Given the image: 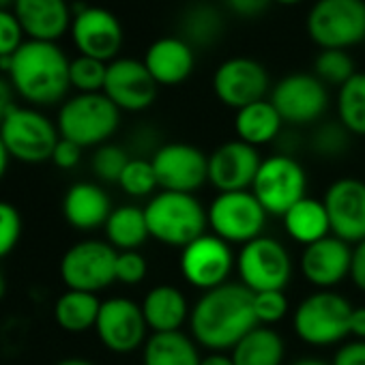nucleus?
Segmentation results:
<instances>
[{
	"label": "nucleus",
	"instance_id": "1",
	"mask_svg": "<svg viewBox=\"0 0 365 365\" xmlns=\"http://www.w3.org/2000/svg\"><path fill=\"white\" fill-rule=\"evenodd\" d=\"M187 324L198 346L209 352H230L252 329L258 327L254 292L241 282H228L202 292L192 307Z\"/></svg>",
	"mask_w": 365,
	"mask_h": 365
},
{
	"label": "nucleus",
	"instance_id": "2",
	"mask_svg": "<svg viewBox=\"0 0 365 365\" xmlns=\"http://www.w3.org/2000/svg\"><path fill=\"white\" fill-rule=\"evenodd\" d=\"M69 63L58 43L26 39L11 58L0 61V71L22 101L41 110L61 106L69 97Z\"/></svg>",
	"mask_w": 365,
	"mask_h": 365
},
{
	"label": "nucleus",
	"instance_id": "3",
	"mask_svg": "<svg viewBox=\"0 0 365 365\" xmlns=\"http://www.w3.org/2000/svg\"><path fill=\"white\" fill-rule=\"evenodd\" d=\"M144 217L150 239L178 250L207 235L209 228V213L196 194L161 190L144 205Z\"/></svg>",
	"mask_w": 365,
	"mask_h": 365
},
{
	"label": "nucleus",
	"instance_id": "4",
	"mask_svg": "<svg viewBox=\"0 0 365 365\" xmlns=\"http://www.w3.org/2000/svg\"><path fill=\"white\" fill-rule=\"evenodd\" d=\"M120 114L103 93H76L61 103L56 127L61 138L82 148H97L118 131Z\"/></svg>",
	"mask_w": 365,
	"mask_h": 365
},
{
	"label": "nucleus",
	"instance_id": "5",
	"mask_svg": "<svg viewBox=\"0 0 365 365\" xmlns=\"http://www.w3.org/2000/svg\"><path fill=\"white\" fill-rule=\"evenodd\" d=\"M352 303L335 290H316L307 294L292 314L297 337L312 348L341 344L350 335Z\"/></svg>",
	"mask_w": 365,
	"mask_h": 365
},
{
	"label": "nucleus",
	"instance_id": "6",
	"mask_svg": "<svg viewBox=\"0 0 365 365\" xmlns=\"http://www.w3.org/2000/svg\"><path fill=\"white\" fill-rule=\"evenodd\" d=\"M3 138L11 161L26 165H39L52 159V153L61 140L56 120L33 106H14L5 120L0 123Z\"/></svg>",
	"mask_w": 365,
	"mask_h": 365
},
{
	"label": "nucleus",
	"instance_id": "7",
	"mask_svg": "<svg viewBox=\"0 0 365 365\" xmlns=\"http://www.w3.org/2000/svg\"><path fill=\"white\" fill-rule=\"evenodd\" d=\"M305 29L320 50H350L365 41V0H316Z\"/></svg>",
	"mask_w": 365,
	"mask_h": 365
},
{
	"label": "nucleus",
	"instance_id": "8",
	"mask_svg": "<svg viewBox=\"0 0 365 365\" xmlns=\"http://www.w3.org/2000/svg\"><path fill=\"white\" fill-rule=\"evenodd\" d=\"M116 258L118 252L106 239H82L61 256V282L67 290L99 294L116 284Z\"/></svg>",
	"mask_w": 365,
	"mask_h": 365
},
{
	"label": "nucleus",
	"instance_id": "9",
	"mask_svg": "<svg viewBox=\"0 0 365 365\" xmlns=\"http://www.w3.org/2000/svg\"><path fill=\"white\" fill-rule=\"evenodd\" d=\"M307 192V174L297 157L271 155L264 157L254 178L252 194L269 215L284 217Z\"/></svg>",
	"mask_w": 365,
	"mask_h": 365
},
{
	"label": "nucleus",
	"instance_id": "10",
	"mask_svg": "<svg viewBox=\"0 0 365 365\" xmlns=\"http://www.w3.org/2000/svg\"><path fill=\"white\" fill-rule=\"evenodd\" d=\"M207 213L211 232L226 243L241 247L262 237L269 220V213L252 194V190L217 194L211 200Z\"/></svg>",
	"mask_w": 365,
	"mask_h": 365
},
{
	"label": "nucleus",
	"instance_id": "11",
	"mask_svg": "<svg viewBox=\"0 0 365 365\" xmlns=\"http://www.w3.org/2000/svg\"><path fill=\"white\" fill-rule=\"evenodd\" d=\"M239 282L256 292L284 290L292 277V258L288 247L275 237H258L237 254Z\"/></svg>",
	"mask_w": 365,
	"mask_h": 365
},
{
	"label": "nucleus",
	"instance_id": "12",
	"mask_svg": "<svg viewBox=\"0 0 365 365\" xmlns=\"http://www.w3.org/2000/svg\"><path fill=\"white\" fill-rule=\"evenodd\" d=\"M271 103L279 112L284 125L307 127L320 123L329 110V86L314 73L297 71L284 76L271 88Z\"/></svg>",
	"mask_w": 365,
	"mask_h": 365
},
{
	"label": "nucleus",
	"instance_id": "13",
	"mask_svg": "<svg viewBox=\"0 0 365 365\" xmlns=\"http://www.w3.org/2000/svg\"><path fill=\"white\" fill-rule=\"evenodd\" d=\"M180 275L192 288L209 292L230 282L237 269V256L232 245L224 239L207 232L180 250Z\"/></svg>",
	"mask_w": 365,
	"mask_h": 365
},
{
	"label": "nucleus",
	"instance_id": "14",
	"mask_svg": "<svg viewBox=\"0 0 365 365\" xmlns=\"http://www.w3.org/2000/svg\"><path fill=\"white\" fill-rule=\"evenodd\" d=\"M150 163L163 192L196 194L209 182V155L187 142H163Z\"/></svg>",
	"mask_w": 365,
	"mask_h": 365
},
{
	"label": "nucleus",
	"instance_id": "15",
	"mask_svg": "<svg viewBox=\"0 0 365 365\" xmlns=\"http://www.w3.org/2000/svg\"><path fill=\"white\" fill-rule=\"evenodd\" d=\"M95 333L106 350L114 354H131L144 348L150 331L140 303L127 297H110L101 301Z\"/></svg>",
	"mask_w": 365,
	"mask_h": 365
},
{
	"label": "nucleus",
	"instance_id": "16",
	"mask_svg": "<svg viewBox=\"0 0 365 365\" xmlns=\"http://www.w3.org/2000/svg\"><path fill=\"white\" fill-rule=\"evenodd\" d=\"M69 35L78 54L101 63L116 61L125 41L120 20L110 9L97 5H86L73 14Z\"/></svg>",
	"mask_w": 365,
	"mask_h": 365
},
{
	"label": "nucleus",
	"instance_id": "17",
	"mask_svg": "<svg viewBox=\"0 0 365 365\" xmlns=\"http://www.w3.org/2000/svg\"><path fill=\"white\" fill-rule=\"evenodd\" d=\"M271 78L264 65L250 56H232L224 61L213 73V93L226 108L235 112L267 99Z\"/></svg>",
	"mask_w": 365,
	"mask_h": 365
},
{
	"label": "nucleus",
	"instance_id": "18",
	"mask_svg": "<svg viewBox=\"0 0 365 365\" xmlns=\"http://www.w3.org/2000/svg\"><path fill=\"white\" fill-rule=\"evenodd\" d=\"M331 235L356 245L365 241V180L344 176L333 180L322 196Z\"/></svg>",
	"mask_w": 365,
	"mask_h": 365
},
{
	"label": "nucleus",
	"instance_id": "19",
	"mask_svg": "<svg viewBox=\"0 0 365 365\" xmlns=\"http://www.w3.org/2000/svg\"><path fill=\"white\" fill-rule=\"evenodd\" d=\"M159 93V84L148 73L144 61L118 56L108 63L103 95L120 112H144L148 110Z\"/></svg>",
	"mask_w": 365,
	"mask_h": 365
},
{
	"label": "nucleus",
	"instance_id": "20",
	"mask_svg": "<svg viewBox=\"0 0 365 365\" xmlns=\"http://www.w3.org/2000/svg\"><path fill=\"white\" fill-rule=\"evenodd\" d=\"M262 159L258 148L237 138L228 140L209 155V182L220 194L247 192L254 185Z\"/></svg>",
	"mask_w": 365,
	"mask_h": 365
},
{
	"label": "nucleus",
	"instance_id": "21",
	"mask_svg": "<svg viewBox=\"0 0 365 365\" xmlns=\"http://www.w3.org/2000/svg\"><path fill=\"white\" fill-rule=\"evenodd\" d=\"M352 245L329 235L307 247L299 258V271L303 279L316 290H333L346 277H350Z\"/></svg>",
	"mask_w": 365,
	"mask_h": 365
},
{
	"label": "nucleus",
	"instance_id": "22",
	"mask_svg": "<svg viewBox=\"0 0 365 365\" xmlns=\"http://www.w3.org/2000/svg\"><path fill=\"white\" fill-rule=\"evenodd\" d=\"M61 211L65 222L78 232H95L106 226L114 211L110 194L93 180H78L67 187Z\"/></svg>",
	"mask_w": 365,
	"mask_h": 365
},
{
	"label": "nucleus",
	"instance_id": "23",
	"mask_svg": "<svg viewBox=\"0 0 365 365\" xmlns=\"http://www.w3.org/2000/svg\"><path fill=\"white\" fill-rule=\"evenodd\" d=\"M16 18L26 39L58 43L71 31L73 14L67 0H16Z\"/></svg>",
	"mask_w": 365,
	"mask_h": 365
},
{
	"label": "nucleus",
	"instance_id": "24",
	"mask_svg": "<svg viewBox=\"0 0 365 365\" xmlns=\"http://www.w3.org/2000/svg\"><path fill=\"white\" fill-rule=\"evenodd\" d=\"M142 61L159 86H178L194 73L196 50L180 37H159Z\"/></svg>",
	"mask_w": 365,
	"mask_h": 365
},
{
	"label": "nucleus",
	"instance_id": "25",
	"mask_svg": "<svg viewBox=\"0 0 365 365\" xmlns=\"http://www.w3.org/2000/svg\"><path fill=\"white\" fill-rule=\"evenodd\" d=\"M140 307L150 333L180 331L182 324L190 322V314H192L185 292L172 284L153 286L144 294Z\"/></svg>",
	"mask_w": 365,
	"mask_h": 365
},
{
	"label": "nucleus",
	"instance_id": "26",
	"mask_svg": "<svg viewBox=\"0 0 365 365\" xmlns=\"http://www.w3.org/2000/svg\"><path fill=\"white\" fill-rule=\"evenodd\" d=\"M284 131V120L271 99H262L256 103H250L235 114V133L237 140L260 148L267 144H273L279 133Z\"/></svg>",
	"mask_w": 365,
	"mask_h": 365
},
{
	"label": "nucleus",
	"instance_id": "27",
	"mask_svg": "<svg viewBox=\"0 0 365 365\" xmlns=\"http://www.w3.org/2000/svg\"><path fill=\"white\" fill-rule=\"evenodd\" d=\"M99 309H101V299L97 294L65 288V292H61L54 301L52 316L61 331L80 335L91 329L95 331Z\"/></svg>",
	"mask_w": 365,
	"mask_h": 365
},
{
	"label": "nucleus",
	"instance_id": "28",
	"mask_svg": "<svg viewBox=\"0 0 365 365\" xmlns=\"http://www.w3.org/2000/svg\"><path fill=\"white\" fill-rule=\"evenodd\" d=\"M200 361L198 344L182 331L150 333L142 348V365H200Z\"/></svg>",
	"mask_w": 365,
	"mask_h": 365
},
{
	"label": "nucleus",
	"instance_id": "29",
	"mask_svg": "<svg viewBox=\"0 0 365 365\" xmlns=\"http://www.w3.org/2000/svg\"><path fill=\"white\" fill-rule=\"evenodd\" d=\"M282 222H284L286 235L294 243H301L303 247L331 235V224H329L324 202L318 198L305 196L282 217Z\"/></svg>",
	"mask_w": 365,
	"mask_h": 365
},
{
	"label": "nucleus",
	"instance_id": "30",
	"mask_svg": "<svg viewBox=\"0 0 365 365\" xmlns=\"http://www.w3.org/2000/svg\"><path fill=\"white\" fill-rule=\"evenodd\" d=\"M224 16L207 0H196L180 16V39H185L194 50L211 48L224 35Z\"/></svg>",
	"mask_w": 365,
	"mask_h": 365
},
{
	"label": "nucleus",
	"instance_id": "31",
	"mask_svg": "<svg viewBox=\"0 0 365 365\" xmlns=\"http://www.w3.org/2000/svg\"><path fill=\"white\" fill-rule=\"evenodd\" d=\"M235 365H284L286 341L273 327L258 324L232 350Z\"/></svg>",
	"mask_w": 365,
	"mask_h": 365
},
{
	"label": "nucleus",
	"instance_id": "32",
	"mask_svg": "<svg viewBox=\"0 0 365 365\" xmlns=\"http://www.w3.org/2000/svg\"><path fill=\"white\" fill-rule=\"evenodd\" d=\"M103 232H106V241L116 252L140 250L150 239L146 217H144V207H138V205L114 207V211L110 213L103 226Z\"/></svg>",
	"mask_w": 365,
	"mask_h": 365
},
{
	"label": "nucleus",
	"instance_id": "33",
	"mask_svg": "<svg viewBox=\"0 0 365 365\" xmlns=\"http://www.w3.org/2000/svg\"><path fill=\"white\" fill-rule=\"evenodd\" d=\"M335 110L337 120L352 135L365 138V71H356L344 86L337 88Z\"/></svg>",
	"mask_w": 365,
	"mask_h": 365
},
{
	"label": "nucleus",
	"instance_id": "34",
	"mask_svg": "<svg viewBox=\"0 0 365 365\" xmlns=\"http://www.w3.org/2000/svg\"><path fill=\"white\" fill-rule=\"evenodd\" d=\"M352 133L335 118V120H320L309 138V148L318 159H341L352 146Z\"/></svg>",
	"mask_w": 365,
	"mask_h": 365
},
{
	"label": "nucleus",
	"instance_id": "35",
	"mask_svg": "<svg viewBox=\"0 0 365 365\" xmlns=\"http://www.w3.org/2000/svg\"><path fill=\"white\" fill-rule=\"evenodd\" d=\"M118 187L129 196V198H153L157 192V174L150 163V159L144 157H131L127 168L123 170L118 178Z\"/></svg>",
	"mask_w": 365,
	"mask_h": 365
},
{
	"label": "nucleus",
	"instance_id": "36",
	"mask_svg": "<svg viewBox=\"0 0 365 365\" xmlns=\"http://www.w3.org/2000/svg\"><path fill=\"white\" fill-rule=\"evenodd\" d=\"M356 73L348 50H320L314 61V76L324 86H344Z\"/></svg>",
	"mask_w": 365,
	"mask_h": 365
},
{
	"label": "nucleus",
	"instance_id": "37",
	"mask_svg": "<svg viewBox=\"0 0 365 365\" xmlns=\"http://www.w3.org/2000/svg\"><path fill=\"white\" fill-rule=\"evenodd\" d=\"M129 159H131V153L127 150V146L106 142L93 150L91 170L99 182H114V185H118V178L123 170L127 168Z\"/></svg>",
	"mask_w": 365,
	"mask_h": 365
},
{
	"label": "nucleus",
	"instance_id": "38",
	"mask_svg": "<svg viewBox=\"0 0 365 365\" xmlns=\"http://www.w3.org/2000/svg\"><path fill=\"white\" fill-rule=\"evenodd\" d=\"M108 63L78 54L69 63V82L76 93H103Z\"/></svg>",
	"mask_w": 365,
	"mask_h": 365
},
{
	"label": "nucleus",
	"instance_id": "39",
	"mask_svg": "<svg viewBox=\"0 0 365 365\" xmlns=\"http://www.w3.org/2000/svg\"><path fill=\"white\" fill-rule=\"evenodd\" d=\"M254 312H256L258 324L273 327L286 318V314L290 312V303H288V297L284 294V290L256 292L254 294Z\"/></svg>",
	"mask_w": 365,
	"mask_h": 365
},
{
	"label": "nucleus",
	"instance_id": "40",
	"mask_svg": "<svg viewBox=\"0 0 365 365\" xmlns=\"http://www.w3.org/2000/svg\"><path fill=\"white\" fill-rule=\"evenodd\" d=\"M22 239V215L16 205L0 200V260L11 256Z\"/></svg>",
	"mask_w": 365,
	"mask_h": 365
},
{
	"label": "nucleus",
	"instance_id": "41",
	"mask_svg": "<svg viewBox=\"0 0 365 365\" xmlns=\"http://www.w3.org/2000/svg\"><path fill=\"white\" fill-rule=\"evenodd\" d=\"M148 275V260L140 250L118 252L116 258V282L123 286H138Z\"/></svg>",
	"mask_w": 365,
	"mask_h": 365
},
{
	"label": "nucleus",
	"instance_id": "42",
	"mask_svg": "<svg viewBox=\"0 0 365 365\" xmlns=\"http://www.w3.org/2000/svg\"><path fill=\"white\" fill-rule=\"evenodd\" d=\"M24 41H26V35L16 14L0 11V61L11 58L22 48Z\"/></svg>",
	"mask_w": 365,
	"mask_h": 365
},
{
	"label": "nucleus",
	"instance_id": "43",
	"mask_svg": "<svg viewBox=\"0 0 365 365\" xmlns=\"http://www.w3.org/2000/svg\"><path fill=\"white\" fill-rule=\"evenodd\" d=\"M82 153H84L82 146H78V144L71 142V140L61 138L58 144H56V148H54V153H52V159H50V161H52L58 170H73V168L80 165Z\"/></svg>",
	"mask_w": 365,
	"mask_h": 365
},
{
	"label": "nucleus",
	"instance_id": "44",
	"mask_svg": "<svg viewBox=\"0 0 365 365\" xmlns=\"http://www.w3.org/2000/svg\"><path fill=\"white\" fill-rule=\"evenodd\" d=\"M331 365H365V341L352 339L337 348Z\"/></svg>",
	"mask_w": 365,
	"mask_h": 365
},
{
	"label": "nucleus",
	"instance_id": "45",
	"mask_svg": "<svg viewBox=\"0 0 365 365\" xmlns=\"http://www.w3.org/2000/svg\"><path fill=\"white\" fill-rule=\"evenodd\" d=\"M271 3H273V0H226L228 9H230L235 16L247 18V20L262 16V14L269 9Z\"/></svg>",
	"mask_w": 365,
	"mask_h": 365
},
{
	"label": "nucleus",
	"instance_id": "46",
	"mask_svg": "<svg viewBox=\"0 0 365 365\" xmlns=\"http://www.w3.org/2000/svg\"><path fill=\"white\" fill-rule=\"evenodd\" d=\"M350 282L354 288L365 292V241L352 245V262H350Z\"/></svg>",
	"mask_w": 365,
	"mask_h": 365
},
{
	"label": "nucleus",
	"instance_id": "47",
	"mask_svg": "<svg viewBox=\"0 0 365 365\" xmlns=\"http://www.w3.org/2000/svg\"><path fill=\"white\" fill-rule=\"evenodd\" d=\"M16 91L11 86V82L7 80V76L0 73V123L5 120V116L9 114V110L16 106Z\"/></svg>",
	"mask_w": 365,
	"mask_h": 365
},
{
	"label": "nucleus",
	"instance_id": "48",
	"mask_svg": "<svg viewBox=\"0 0 365 365\" xmlns=\"http://www.w3.org/2000/svg\"><path fill=\"white\" fill-rule=\"evenodd\" d=\"M350 335L354 339L365 341V305L352 307V314H350Z\"/></svg>",
	"mask_w": 365,
	"mask_h": 365
},
{
	"label": "nucleus",
	"instance_id": "49",
	"mask_svg": "<svg viewBox=\"0 0 365 365\" xmlns=\"http://www.w3.org/2000/svg\"><path fill=\"white\" fill-rule=\"evenodd\" d=\"M200 365H235L230 352H209L202 356Z\"/></svg>",
	"mask_w": 365,
	"mask_h": 365
},
{
	"label": "nucleus",
	"instance_id": "50",
	"mask_svg": "<svg viewBox=\"0 0 365 365\" xmlns=\"http://www.w3.org/2000/svg\"><path fill=\"white\" fill-rule=\"evenodd\" d=\"M9 163H11V157H9V150L3 142V138H0V180L5 178L7 170H9Z\"/></svg>",
	"mask_w": 365,
	"mask_h": 365
},
{
	"label": "nucleus",
	"instance_id": "51",
	"mask_svg": "<svg viewBox=\"0 0 365 365\" xmlns=\"http://www.w3.org/2000/svg\"><path fill=\"white\" fill-rule=\"evenodd\" d=\"M54 365H97V363L86 356H65V359H58Z\"/></svg>",
	"mask_w": 365,
	"mask_h": 365
},
{
	"label": "nucleus",
	"instance_id": "52",
	"mask_svg": "<svg viewBox=\"0 0 365 365\" xmlns=\"http://www.w3.org/2000/svg\"><path fill=\"white\" fill-rule=\"evenodd\" d=\"M290 365H331V363L324 361V359H320V356H301V359H297Z\"/></svg>",
	"mask_w": 365,
	"mask_h": 365
},
{
	"label": "nucleus",
	"instance_id": "53",
	"mask_svg": "<svg viewBox=\"0 0 365 365\" xmlns=\"http://www.w3.org/2000/svg\"><path fill=\"white\" fill-rule=\"evenodd\" d=\"M5 294H7V277H5V271L0 269V301L5 299Z\"/></svg>",
	"mask_w": 365,
	"mask_h": 365
},
{
	"label": "nucleus",
	"instance_id": "54",
	"mask_svg": "<svg viewBox=\"0 0 365 365\" xmlns=\"http://www.w3.org/2000/svg\"><path fill=\"white\" fill-rule=\"evenodd\" d=\"M16 0H0V11H14Z\"/></svg>",
	"mask_w": 365,
	"mask_h": 365
},
{
	"label": "nucleus",
	"instance_id": "55",
	"mask_svg": "<svg viewBox=\"0 0 365 365\" xmlns=\"http://www.w3.org/2000/svg\"><path fill=\"white\" fill-rule=\"evenodd\" d=\"M273 3H277V5H284V7H292V5H299L301 0H273Z\"/></svg>",
	"mask_w": 365,
	"mask_h": 365
},
{
	"label": "nucleus",
	"instance_id": "56",
	"mask_svg": "<svg viewBox=\"0 0 365 365\" xmlns=\"http://www.w3.org/2000/svg\"><path fill=\"white\" fill-rule=\"evenodd\" d=\"M363 174H365V170H363ZM363 180H365V178H363Z\"/></svg>",
	"mask_w": 365,
	"mask_h": 365
}]
</instances>
